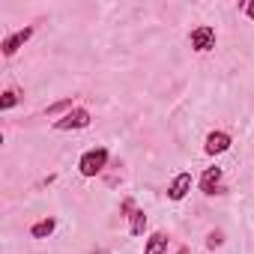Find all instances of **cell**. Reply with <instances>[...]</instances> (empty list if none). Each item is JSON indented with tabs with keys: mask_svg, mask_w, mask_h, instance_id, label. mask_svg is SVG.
<instances>
[{
	"mask_svg": "<svg viewBox=\"0 0 254 254\" xmlns=\"http://www.w3.org/2000/svg\"><path fill=\"white\" fill-rule=\"evenodd\" d=\"M108 162V150H90L84 159H81V174L84 177H96Z\"/></svg>",
	"mask_w": 254,
	"mask_h": 254,
	"instance_id": "1",
	"label": "cell"
},
{
	"mask_svg": "<svg viewBox=\"0 0 254 254\" xmlns=\"http://www.w3.org/2000/svg\"><path fill=\"white\" fill-rule=\"evenodd\" d=\"M90 123V114L87 111H72V114H66L63 120H54V129H84V126Z\"/></svg>",
	"mask_w": 254,
	"mask_h": 254,
	"instance_id": "2",
	"label": "cell"
},
{
	"mask_svg": "<svg viewBox=\"0 0 254 254\" xmlns=\"http://www.w3.org/2000/svg\"><path fill=\"white\" fill-rule=\"evenodd\" d=\"M191 45H194L197 51H209V48L215 45V30H212V27H197V30H191Z\"/></svg>",
	"mask_w": 254,
	"mask_h": 254,
	"instance_id": "3",
	"label": "cell"
},
{
	"mask_svg": "<svg viewBox=\"0 0 254 254\" xmlns=\"http://www.w3.org/2000/svg\"><path fill=\"white\" fill-rule=\"evenodd\" d=\"M189 189H191V174H180V177L171 183V189H168V197H171V200H183Z\"/></svg>",
	"mask_w": 254,
	"mask_h": 254,
	"instance_id": "4",
	"label": "cell"
},
{
	"mask_svg": "<svg viewBox=\"0 0 254 254\" xmlns=\"http://www.w3.org/2000/svg\"><path fill=\"white\" fill-rule=\"evenodd\" d=\"M30 36H33V27H24L21 33L9 36V39L3 42V54H15V51H18V48H21V45H24V42H27Z\"/></svg>",
	"mask_w": 254,
	"mask_h": 254,
	"instance_id": "5",
	"label": "cell"
},
{
	"mask_svg": "<svg viewBox=\"0 0 254 254\" xmlns=\"http://www.w3.org/2000/svg\"><path fill=\"white\" fill-rule=\"evenodd\" d=\"M230 147V138L224 135V132H212L209 138H206V153H224Z\"/></svg>",
	"mask_w": 254,
	"mask_h": 254,
	"instance_id": "6",
	"label": "cell"
},
{
	"mask_svg": "<svg viewBox=\"0 0 254 254\" xmlns=\"http://www.w3.org/2000/svg\"><path fill=\"white\" fill-rule=\"evenodd\" d=\"M218 183H221V168H209V171L203 174V180H200V189H203L206 194H215Z\"/></svg>",
	"mask_w": 254,
	"mask_h": 254,
	"instance_id": "7",
	"label": "cell"
},
{
	"mask_svg": "<svg viewBox=\"0 0 254 254\" xmlns=\"http://www.w3.org/2000/svg\"><path fill=\"white\" fill-rule=\"evenodd\" d=\"M165 248H168V239H165V233H156V236L147 242V251H144V254H162Z\"/></svg>",
	"mask_w": 254,
	"mask_h": 254,
	"instance_id": "8",
	"label": "cell"
},
{
	"mask_svg": "<svg viewBox=\"0 0 254 254\" xmlns=\"http://www.w3.org/2000/svg\"><path fill=\"white\" fill-rule=\"evenodd\" d=\"M54 230V218H45V221H39V224H33V236L36 239H42V236H48Z\"/></svg>",
	"mask_w": 254,
	"mask_h": 254,
	"instance_id": "9",
	"label": "cell"
},
{
	"mask_svg": "<svg viewBox=\"0 0 254 254\" xmlns=\"http://www.w3.org/2000/svg\"><path fill=\"white\" fill-rule=\"evenodd\" d=\"M144 227H147V215L144 212H135L132 215V233L138 236V233H144Z\"/></svg>",
	"mask_w": 254,
	"mask_h": 254,
	"instance_id": "10",
	"label": "cell"
},
{
	"mask_svg": "<svg viewBox=\"0 0 254 254\" xmlns=\"http://www.w3.org/2000/svg\"><path fill=\"white\" fill-rule=\"evenodd\" d=\"M69 105H72V99H63V102H57V105H51V108H48V117H54V114H60V111H63V108H69Z\"/></svg>",
	"mask_w": 254,
	"mask_h": 254,
	"instance_id": "11",
	"label": "cell"
},
{
	"mask_svg": "<svg viewBox=\"0 0 254 254\" xmlns=\"http://www.w3.org/2000/svg\"><path fill=\"white\" fill-rule=\"evenodd\" d=\"M15 102H18V96H15V93H6L3 99H0V108H12Z\"/></svg>",
	"mask_w": 254,
	"mask_h": 254,
	"instance_id": "12",
	"label": "cell"
},
{
	"mask_svg": "<svg viewBox=\"0 0 254 254\" xmlns=\"http://www.w3.org/2000/svg\"><path fill=\"white\" fill-rule=\"evenodd\" d=\"M248 18L254 21V3H248Z\"/></svg>",
	"mask_w": 254,
	"mask_h": 254,
	"instance_id": "13",
	"label": "cell"
},
{
	"mask_svg": "<svg viewBox=\"0 0 254 254\" xmlns=\"http://www.w3.org/2000/svg\"><path fill=\"white\" fill-rule=\"evenodd\" d=\"M180 254H189V251H186V248H183V251H180Z\"/></svg>",
	"mask_w": 254,
	"mask_h": 254,
	"instance_id": "14",
	"label": "cell"
}]
</instances>
